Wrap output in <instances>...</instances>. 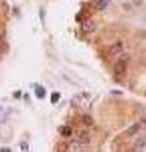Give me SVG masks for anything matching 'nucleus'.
Masks as SVG:
<instances>
[{
    "instance_id": "9b49d317",
    "label": "nucleus",
    "mask_w": 146,
    "mask_h": 152,
    "mask_svg": "<svg viewBox=\"0 0 146 152\" xmlns=\"http://www.w3.org/2000/svg\"><path fill=\"white\" fill-rule=\"evenodd\" d=\"M59 100H60V94L59 93H52V95H51V103L56 104Z\"/></svg>"
},
{
    "instance_id": "0eeeda50",
    "label": "nucleus",
    "mask_w": 146,
    "mask_h": 152,
    "mask_svg": "<svg viewBox=\"0 0 146 152\" xmlns=\"http://www.w3.org/2000/svg\"><path fill=\"white\" fill-rule=\"evenodd\" d=\"M145 145H146V140L144 138H139L137 141H136V143H135V151H139V150H142L144 147H145Z\"/></svg>"
},
{
    "instance_id": "f8f14e48",
    "label": "nucleus",
    "mask_w": 146,
    "mask_h": 152,
    "mask_svg": "<svg viewBox=\"0 0 146 152\" xmlns=\"http://www.w3.org/2000/svg\"><path fill=\"white\" fill-rule=\"evenodd\" d=\"M69 150H71V151H80L81 148H80V146L75 145V143H71V145L69 146Z\"/></svg>"
},
{
    "instance_id": "2eb2a0df",
    "label": "nucleus",
    "mask_w": 146,
    "mask_h": 152,
    "mask_svg": "<svg viewBox=\"0 0 146 152\" xmlns=\"http://www.w3.org/2000/svg\"><path fill=\"white\" fill-rule=\"evenodd\" d=\"M112 94H117V95H121V94H122V91H116V90H113V91H112Z\"/></svg>"
},
{
    "instance_id": "f03ea898",
    "label": "nucleus",
    "mask_w": 146,
    "mask_h": 152,
    "mask_svg": "<svg viewBox=\"0 0 146 152\" xmlns=\"http://www.w3.org/2000/svg\"><path fill=\"white\" fill-rule=\"evenodd\" d=\"M78 142L79 143H83V145H87L90 142V137H89V133L88 132H79L78 133Z\"/></svg>"
},
{
    "instance_id": "ddd939ff",
    "label": "nucleus",
    "mask_w": 146,
    "mask_h": 152,
    "mask_svg": "<svg viewBox=\"0 0 146 152\" xmlns=\"http://www.w3.org/2000/svg\"><path fill=\"white\" fill-rule=\"evenodd\" d=\"M21 148H22V151H28L29 150V146H28V143H26V142H21Z\"/></svg>"
},
{
    "instance_id": "4468645a",
    "label": "nucleus",
    "mask_w": 146,
    "mask_h": 152,
    "mask_svg": "<svg viewBox=\"0 0 146 152\" xmlns=\"http://www.w3.org/2000/svg\"><path fill=\"white\" fill-rule=\"evenodd\" d=\"M0 151H1V152H10V148H1Z\"/></svg>"
},
{
    "instance_id": "f257e3e1",
    "label": "nucleus",
    "mask_w": 146,
    "mask_h": 152,
    "mask_svg": "<svg viewBox=\"0 0 146 152\" xmlns=\"http://www.w3.org/2000/svg\"><path fill=\"white\" fill-rule=\"evenodd\" d=\"M126 69H127V64L125 60H120L118 62H116V65L113 66V71L117 76H122L126 72Z\"/></svg>"
},
{
    "instance_id": "39448f33",
    "label": "nucleus",
    "mask_w": 146,
    "mask_h": 152,
    "mask_svg": "<svg viewBox=\"0 0 146 152\" xmlns=\"http://www.w3.org/2000/svg\"><path fill=\"white\" fill-rule=\"evenodd\" d=\"M59 132H60V134H61V136L69 137V136H71L73 129H71L70 127H67V126H62V127H60V128H59Z\"/></svg>"
},
{
    "instance_id": "7ed1b4c3",
    "label": "nucleus",
    "mask_w": 146,
    "mask_h": 152,
    "mask_svg": "<svg viewBox=\"0 0 146 152\" xmlns=\"http://www.w3.org/2000/svg\"><path fill=\"white\" fill-rule=\"evenodd\" d=\"M81 29L85 32V33H89V32H93L95 29V24L92 22V20H85L81 24Z\"/></svg>"
},
{
    "instance_id": "423d86ee",
    "label": "nucleus",
    "mask_w": 146,
    "mask_h": 152,
    "mask_svg": "<svg viewBox=\"0 0 146 152\" xmlns=\"http://www.w3.org/2000/svg\"><path fill=\"white\" fill-rule=\"evenodd\" d=\"M139 129H140V124L139 123H136V124H134L132 127H130L126 131V136H128V137L134 136V134H136V133L139 132Z\"/></svg>"
},
{
    "instance_id": "1a4fd4ad",
    "label": "nucleus",
    "mask_w": 146,
    "mask_h": 152,
    "mask_svg": "<svg viewBox=\"0 0 146 152\" xmlns=\"http://www.w3.org/2000/svg\"><path fill=\"white\" fill-rule=\"evenodd\" d=\"M36 95L38 96L40 99H43L46 96V90L42 88V86H37L36 88Z\"/></svg>"
},
{
    "instance_id": "9d476101",
    "label": "nucleus",
    "mask_w": 146,
    "mask_h": 152,
    "mask_svg": "<svg viewBox=\"0 0 146 152\" xmlns=\"http://www.w3.org/2000/svg\"><path fill=\"white\" fill-rule=\"evenodd\" d=\"M95 8L98 9V10H103V9L107 8V1L106 0H98V1L95 3Z\"/></svg>"
},
{
    "instance_id": "6e6552de",
    "label": "nucleus",
    "mask_w": 146,
    "mask_h": 152,
    "mask_svg": "<svg viewBox=\"0 0 146 152\" xmlns=\"http://www.w3.org/2000/svg\"><path fill=\"white\" fill-rule=\"evenodd\" d=\"M81 119H83V123L85 126H88V127H90V126H93V123H94V121H93V118L89 115V114H84V115L81 117Z\"/></svg>"
},
{
    "instance_id": "20e7f679",
    "label": "nucleus",
    "mask_w": 146,
    "mask_h": 152,
    "mask_svg": "<svg viewBox=\"0 0 146 152\" xmlns=\"http://www.w3.org/2000/svg\"><path fill=\"white\" fill-rule=\"evenodd\" d=\"M122 48H123L122 43H121V42H117V43H114L109 48V55H117V53H120V52L122 51Z\"/></svg>"
}]
</instances>
